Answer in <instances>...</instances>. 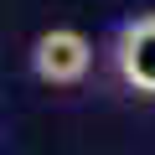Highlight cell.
<instances>
[{
  "instance_id": "obj_1",
  "label": "cell",
  "mask_w": 155,
  "mask_h": 155,
  "mask_svg": "<svg viewBox=\"0 0 155 155\" xmlns=\"http://www.w3.org/2000/svg\"><path fill=\"white\" fill-rule=\"evenodd\" d=\"M93 67V41L78 31V26H52L31 41V72L52 88H72L83 83Z\"/></svg>"
},
{
  "instance_id": "obj_2",
  "label": "cell",
  "mask_w": 155,
  "mask_h": 155,
  "mask_svg": "<svg viewBox=\"0 0 155 155\" xmlns=\"http://www.w3.org/2000/svg\"><path fill=\"white\" fill-rule=\"evenodd\" d=\"M114 62L119 78L134 93H155V16H134L114 36Z\"/></svg>"
}]
</instances>
